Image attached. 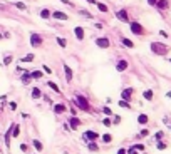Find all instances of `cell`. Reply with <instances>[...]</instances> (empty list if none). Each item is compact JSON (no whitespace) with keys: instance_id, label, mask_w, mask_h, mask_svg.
Returning a JSON list of instances; mask_svg holds the SVG:
<instances>
[{"instance_id":"6da1fadb","label":"cell","mask_w":171,"mask_h":154,"mask_svg":"<svg viewBox=\"0 0 171 154\" xmlns=\"http://www.w3.org/2000/svg\"><path fill=\"white\" fill-rule=\"evenodd\" d=\"M149 49H151V52L154 54V55H168L169 54V45L166 44H161V42H151L149 44Z\"/></svg>"},{"instance_id":"7a4b0ae2","label":"cell","mask_w":171,"mask_h":154,"mask_svg":"<svg viewBox=\"0 0 171 154\" xmlns=\"http://www.w3.org/2000/svg\"><path fill=\"white\" fill-rule=\"evenodd\" d=\"M70 102H72V106H76L77 109L84 111V112H91V106H89V101L84 97V96L77 94V96H76V97H74Z\"/></svg>"},{"instance_id":"3957f363","label":"cell","mask_w":171,"mask_h":154,"mask_svg":"<svg viewBox=\"0 0 171 154\" xmlns=\"http://www.w3.org/2000/svg\"><path fill=\"white\" fill-rule=\"evenodd\" d=\"M129 27H131V32H133L134 35H139V37H142V35L146 34L144 27H142L139 22H129Z\"/></svg>"},{"instance_id":"277c9868","label":"cell","mask_w":171,"mask_h":154,"mask_svg":"<svg viewBox=\"0 0 171 154\" xmlns=\"http://www.w3.org/2000/svg\"><path fill=\"white\" fill-rule=\"evenodd\" d=\"M99 139V134L96 131H86L82 134V141L87 144V142H96Z\"/></svg>"},{"instance_id":"5b68a950","label":"cell","mask_w":171,"mask_h":154,"mask_svg":"<svg viewBox=\"0 0 171 154\" xmlns=\"http://www.w3.org/2000/svg\"><path fill=\"white\" fill-rule=\"evenodd\" d=\"M44 44V39L40 37V34H35V32H32L30 34V45L34 49H39L40 45Z\"/></svg>"},{"instance_id":"8992f818","label":"cell","mask_w":171,"mask_h":154,"mask_svg":"<svg viewBox=\"0 0 171 154\" xmlns=\"http://www.w3.org/2000/svg\"><path fill=\"white\" fill-rule=\"evenodd\" d=\"M94 44L97 45L99 49H109L111 47V40H109L108 37H97L94 40Z\"/></svg>"},{"instance_id":"52a82bcc","label":"cell","mask_w":171,"mask_h":154,"mask_svg":"<svg viewBox=\"0 0 171 154\" xmlns=\"http://www.w3.org/2000/svg\"><path fill=\"white\" fill-rule=\"evenodd\" d=\"M133 94H134V89H133V87H126L123 92H121V99L129 102L131 99H133Z\"/></svg>"},{"instance_id":"ba28073f","label":"cell","mask_w":171,"mask_h":154,"mask_svg":"<svg viewBox=\"0 0 171 154\" xmlns=\"http://www.w3.org/2000/svg\"><path fill=\"white\" fill-rule=\"evenodd\" d=\"M116 17H117V19H119L121 20V22H131V20H129V15H127V10L126 9H121V10H117V12H116Z\"/></svg>"},{"instance_id":"9c48e42d","label":"cell","mask_w":171,"mask_h":154,"mask_svg":"<svg viewBox=\"0 0 171 154\" xmlns=\"http://www.w3.org/2000/svg\"><path fill=\"white\" fill-rule=\"evenodd\" d=\"M81 124H82V122H81V119H79L77 116H72V117L69 119V127H70V131H76V129L81 126Z\"/></svg>"},{"instance_id":"30bf717a","label":"cell","mask_w":171,"mask_h":154,"mask_svg":"<svg viewBox=\"0 0 171 154\" xmlns=\"http://www.w3.org/2000/svg\"><path fill=\"white\" fill-rule=\"evenodd\" d=\"M127 66H129V64H127L126 59H119L116 62V70H117V72H124V70L127 69Z\"/></svg>"},{"instance_id":"8fae6325","label":"cell","mask_w":171,"mask_h":154,"mask_svg":"<svg viewBox=\"0 0 171 154\" xmlns=\"http://www.w3.org/2000/svg\"><path fill=\"white\" fill-rule=\"evenodd\" d=\"M52 109H54L55 114H66V112H67V106H66L64 102L54 104V107H52Z\"/></svg>"},{"instance_id":"7c38bea8","label":"cell","mask_w":171,"mask_h":154,"mask_svg":"<svg viewBox=\"0 0 171 154\" xmlns=\"http://www.w3.org/2000/svg\"><path fill=\"white\" fill-rule=\"evenodd\" d=\"M52 17L57 19V20H69V15L64 13V12H59V10H54V12H52Z\"/></svg>"},{"instance_id":"4fadbf2b","label":"cell","mask_w":171,"mask_h":154,"mask_svg":"<svg viewBox=\"0 0 171 154\" xmlns=\"http://www.w3.org/2000/svg\"><path fill=\"white\" fill-rule=\"evenodd\" d=\"M30 97L34 99V101H37V99H40V97H42V91H40V87H32Z\"/></svg>"},{"instance_id":"5bb4252c","label":"cell","mask_w":171,"mask_h":154,"mask_svg":"<svg viewBox=\"0 0 171 154\" xmlns=\"http://www.w3.org/2000/svg\"><path fill=\"white\" fill-rule=\"evenodd\" d=\"M64 74H66V81H67V84H69V82H72V69H70L69 66H64Z\"/></svg>"},{"instance_id":"9a60e30c","label":"cell","mask_w":171,"mask_h":154,"mask_svg":"<svg viewBox=\"0 0 171 154\" xmlns=\"http://www.w3.org/2000/svg\"><path fill=\"white\" fill-rule=\"evenodd\" d=\"M74 35L77 40H84V28L82 27H76L74 28Z\"/></svg>"},{"instance_id":"2e32d148","label":"cell","mask_w":171,"mask_h":154,"mask_svg":"<svg viewBox=\"0 0 171 154\" xmlns=\"http://www.w3.org/2000/svg\"><path fill=\"white\" fill-rule=\"evenodd\" d=\"M10 134H12V137H19V134H20L19 124H12V126H10Z\"/></svg>"},{"instance_id":"e0dca14e","label":"cell","mask_w":171,"mask_h":154,"mask_svg":"<svg viewBox=\"0 0 171 154\" xmlns=\"http://www.w3.org/2000/svg\"><path fill=\"white\" fill-rule=\"evenodd\" d=\"M121 44H123L124 47H127V49H134V42L129 40V39H126V37H121Z\"/></svg>"},{"instance_id":"ac0fdd59","label":"cell","mask_w":171,"mask_h":154,"mask_svg":"<svg viewBox=\"0 0 171 154\" xmlns=\"http://www.w3.org/2000/svg\"><path fill=\"white\" fill-rule=\"evenodd\" d=\"M156 7H158L159 10H166L169 7V2L168 0H158V2H156Z\"/></svg>"},{"instance_id":"d6986e66","label":"cell","mask_w":171,"mask_h":154,"mask_svg":"<svg viewBox=\"0 0 171 154\" xmlns=\"http://www.w3.org/2000/svg\"><path fill=\"white\" fill-rule=\"evenodd\" d=\"M149 122V117L146 116V114H139V116H138V124H139V126H144V124H148Z\"/></svg>"},{"instance_id":"ffe728a7","label":"cell","mask_w":171,"mask_h":154,"mask_svg":"<svg viewBox=\"0 0 171 154\" xmlns=\"http://www.w3.org/2000/svg\"><path fill=\"white\" fill-rule=\"evenodd\" d=\"M20 81H22V84L28 85V84H30V81H32V77H30V72H24V76L20 77Z\"/></svg>"},{"instance_id":"44dd1931","label":"cell","mask_w":171,"mask_h":154,"mask_svg":"<svg viewBox=\"0 0 171 154\" xmlns=\"http://www.w3.org/2000/svg\"><path fill=\"white\" fill-rule=\"evenodd\" d=\"M40 17L47 20V19H51V17H52V12H51L49 9H42V10H40Z\"/></svg>"},{"instance_id":"7402d4cb","label":"cell","mask_w":171,"mask_h":154,"mask_svg":"<svg viewBox=\"0 0 171 154\" xmlns=\"http://www.w3.org/2000/svg\"><path fill=\"white\" fill-rule=\"evenodd\" d=\"M34 59H35L34 54H27L25 57H22V59H20V62H22V64H28V62H32Z\"/></svg>"},{"instance_id":"603a6c76","label":"cell","mask_w":171,"mask_h":154,"mask_svg":"<svg viewBox=\"0 0 171 154\" xmlns=\"http://www.w3.org/2000/svg\"><path fill=\"white\" fill-rule=\"evenodd\" d=\"M142 97H144L146 101H153V91L151 89H146V91L142 92Z\"/></svg>"},{"instance_id":"cb8c5ba5","label":"cell","mask_w":171,"mask_h":154,"mask_svg":"<svg viewBox=\"0 0 171 154\" xmlns=\"http://www.w3.org/2000/svg\"><path fill=\"white\" fill-rule=\"evenodd\" d=\"M96 5H97L99 12H102V13L109 12V9H108V5H106V3H101V2H96Z\"/></svg>"},{"instance_id":"d4e9b609","label":"cell","mask_w":171,"mask_h":154,"mask_svg":"<svg viewBox=\"0 0 171 154\" xmlns=\"http://www.w3.org/2000/svg\"><path fill=\"white\" fill-rule=\"evenodd\" d=\"M156 149H158V151H165V149H168V144H166L165 141H158L156 142Z\"/></svg>"},{"instance_id":"484cf974","label":"cell","mask_w":171,"mask_h":154,"mask_svg":"<svg viewBox=\"0 0 171 154\" xmlns=\"http://www.w3.org/2000/svg\"><path fill=\"white\" fill-rule=\"evenodd\" d=\"M12 62H13V55H10V54H9V55L3 57V66H5V67H9Z\"/></svg>"},{"instance_id":"4316f807","label":"cell","mask_w":171,"mask_h":154,"mask_svg":"<svg viewBox=\"0 0 171 154\" xmlns=\"http://www.w3.org/2000/svg\"><path fill=\"white\" fill-rule=\"evenodd\" d=\"M87 149H89L91 152H97V151H99V146L96 144V142H87Z\"/></svg>"},{"instance_id":"83f0119b","label":"cell","mask_w":171,"mask_h":154,"mask_svg":"<svg viewBox=\"0 0 171 154\" xmlns=\"http://www.w3.org/2000/svg\"><path fill=\"white\" fill-rule=\"evenodd\" d=\"M47 85H49V87H51V89H52V91H54V92H57V94H60V89H59V85H57L55 82L49 81V82H47Z\"/></svg>"},{"instance_id":"f1b7e54d","label":"cell","mask_w":171,"mask_h":154,"mask_svg":"<svg viewBox=\"0 0 171 154\" xmlns=\"http://www.w3.org/2000/svg\"><path fill=\"white\" fill-rule=\"evenodd\" d=\"M32 144H34V148L37 149V151H42V149H44V144H42L39 139H34V141H32Z\"/></svg>"},{"instance_id":"f546056e","label":"cell","mask_w":171,"mask_h":154,"mask_svg":"<svg viewBox=\"0 0 171 154\" xmlns=\"http://www.w3.org/2000/svg\"><path fill=\"white\" fill-rule=\"evenodd\" d=\"M10 141H12V134H10V129H7V132H5V146L7 148H10Z\"/></svg>"},{"instance_id":"4dcf8cb0","label":"cell","mask_w":171,"mask_h":154,"mask_svg":"<svg viewBox=\"0 0 171 154\" xmlns=\"http://www.w3.org/2000/svg\"><path fill=\"white\" fill-rule=\"evenodd\" d=\"M44 74H42V70H34V72H30V77L32 79H35V81H39Z\"/></svg>"},{"instance_id":"1f68e13d","label":"cell","mask_w":171,"mask_h":154,"mask_svg":"<svg viewBox=\"0 0 171 154\" xmlns=\"http://www.w3.org/2000/svg\"><path fill=\"white\" fill-rule=\"evenodd\" d=\"M55 40H57V44H59L62 49H66V47H67V40H66V39H62V37H57Z\"/></svg>"},{"instance_id":"d6a6232c","label":"cell","mask_w":171,"mask_h":154,"mask_svg":"<svg viewBox=\"0 0 171 154\" xmlns=\"http://www.w3.org/2000/svg\"><path fill=\"white\" fill-rule=\"evenodd\" d=\"M101 139H102V142H106V144H109V142L112 141V136L106 132V134H102V137H101Z\"/></svg>"},{"instance_id":"836d02e7","label":"cell","mask_w":171,"mask_h":154,"mask_svg":"<svg viewBox=\"0 0 171 154\" xmlns=\"http://www.w3.org/2000/svg\"><path fill=\"white\" fill-rule=\"evenodd\" d=\"M146 136H149V129H142V131L136 136V137H138V139H141V137H146Z\"/></svg>"},{"instance_id":"e575fe53","label":"cell","mask_w":171,"mask_h":154,"mask_svg":"<svg viewBox=\"0 0 171 154\" xmlns=\"http://www.w3.org/2000/svg\"><path fill=\"white\" fill-rule=\"evenodd\" d=\"M117 104H119L121 107H124V109H131V104L127 102V101H123V99H121V101L117 102Z\"/></svg>"},{"instance_id":"d590c367","label":"cell","mask_w":171,"mask_h":154,"mask_svg":"<svg viewBox=\"0 0 171 154\" xmlns=\"http://www.w3.org/2000/svg\"><path fill=\"white\" fill-rule=\"evenodd\" d=\"M102 112H104L106 116H114L112 111H111V107H109V106H104V107H102Z\"/></svg>"},{"instance_id":"8d00e7d4","label":"cell","mask_w":171,"mask_h":154,"mask_svg":"<svg viewBox=\"0 0 171 154\" xmlns=\"http://www.w3.org/2000/svg\"><path fill=\"white\" fill-rule=\"evenodd\" d=\"M163 137H165V132H163V131H158L154 134V139H156V141H163Z\"/></svg>"},{"instance_id":"74e56055","label":"cell","mask_w":171,"mask_h":154,"mask_svg":"<svg viewBox=\"0 0 171 154\" xmlns=\"http://www.w3.org/2000/svg\"><path fill=\"white\" fill-rule=\"evenodd\" d=\"M102 124H104L106 127H109V126H111V124H112V121L109 119V116H108V117H104V119H102Z\"/></svg>"},{"instance_id":"f35d334b","label":"cell","mask_w":171,"mask_h":154,"mask_svg":"<svg viewBox=\"0 0 171 154\" xmlns=\"http://www.w3.org/2000/svg\"><path fill=\"white\" fill-rule=\"evenodd\" d=\"M15 7L19 10H25L27 9V5H25V3H22V2H15Z\"/></svg>"},{"instance_id":"ab89813d","label":"cell","mask_w":171,"mask_h":154,"mask_svg":"<svg viewBox=\"0 0 171 154\" xmlns=\"http://www.w3.org/2000/svg\"><path fill=\"white\" fill-rule=\"evenodd\" d=\"M20 151H22V152H28V144L22 142V144H20Z\"/></svg>"},{"instance_id":"60d3db41","label":"cell","mask_w":171,"mask_h":154,"mask_svg":"<svg viewBox=\"0 0 171 154\" xmlns=\"http://www.w3.org/2000/svg\"><path fill=\"white\" fill-rule=\"evenodd\" d=\"M134 149H136V151H144V144H134Z\"/></svg>"},{"instance_id":"b9f144b4","label":"cell","mask_w":171,"mask_h":154,"mask_svg":"<svg viewBox=\"0 0 171 154\" xmlns=\"http://www.w3.org/2000/svg\"><path fill=\"white\" fill-rule=\"evenodd\" d=\"M81 15L87 17V19H91V17H92V15H91V13H89V12H87V10H81Z\"/></svg>"},{"instance_id":"7bdbcfd3","label":"cell","mask_w":171,"mask_h":154,"mask_svg":"<svg viewBox=\"0 0 171 154\" xmlns=\"http://www.w3.org/2000/svg\"><path fill=\"white\" fill-rule=\"evenodd\" d=\"M127 154H138V151L134 149V146H131V148L127 149Z\"/></svg>"},{"instance_id":"ee69618b","label":"cell","mask_w":171,"mask_h":154,"mask_svg":"<svg viewBox=\"0 0 171 154\" xmlns=\"http://www.w3.org/2000/svg\"><path fill=\"white\" fill-rule=\"evenodd\" d=\"M114 124H119L121 122V116H114V121H112Z\"/></svg>"},{"instance_id":"f6af8a7d","label":"cell","mask_w":171,"mask_h":154,"mask_svg":"<svg viewBox=\"0 0 171 154\" xmlns=\"http://www.w3.org/2000/svg\"><path fill=\"white\" fill-rule=\"evenodd\" d=\"M9 106H10V109H12V111H15V109H17V102H13V101L10 102Z\"/></svg>"},{"instance_id":"bcb514c9","label":"cell","mask_w":171,"mask_h":154,"mask_svg":"<svg viewBox=\"0 0 171 154\" xmlns=\"http://www.w3.org/2000/svg\"><path fill=\"white\" fill-rule=\"evenodd\" d=\"M60 2H62V3H66V5H70V7H72V5H74V3H72V2H70V0H60Z\"/></svg>"},{"instance_id":"7dc6e473","label":"cell","mask_w":171,"mask_h":154,"mask_svg":"<svg viewBox=\"0 0 171 154\" xmlns=\"http://www.w3.org/2000/svg\"><path fill=\"white\" fill-rule=\"evenodd\" d=\"M117 154H127V149L121 148V149H119V151H117Z\"/></svg>"},{"instance_id":"c3c4849f","label":"cell","mask_w":171,"mask_h":154,"mask_svg":"<svg viewBox=\"0 0 171 154\" xmlns=\"http://www.w3.org/2000/svg\"><path fill=\"white\" fill-rule=\"evenodd\" d=\"M156 2H158V0H148V3H149L151 7H156Z\"/></svg>"},{"instance_id":"681fc988","label":"cell","mask_w":171,"mask_h":154,"mask_svg":"<svg viewBox=\"0 0 171 154\" xmlns=\"http://www.w3.org/2000/svg\"><path fill=\"white\" fill-rule=\"evenodd\" d=\"M159 35H161V37H165V39H166V37H168V34H166V32H165V30H159Z\"/></svg>"},{"instance_id":"f907efd6","label":"cell","mask_w":171,"mask_h":154,"mask_svg":"<svg viewBox=\"0 0 171 154\" xmlns=\"http://www.w3.org/2000/svg\"><path fill=\"white\" fill-rule=\"evenodd\" d=\"M87 3H92V5H96V0H86Z\"/></svg>"},{"instance_id":"816d5d0a","label":"cell","mask_w":171,"mask_h":154,"mask_svg":"<svg viewBox=\"0 0 171 154\" xmlns=\"http://www.w3.org/2000/svg\"><path fill=\"white\" fill-rule=\"evenodd\" d=\"M166 97H169V99H171V91L168 92V94H166Z\"/></svg>"},{"instance_id":"f5cc1de1","label":"cell","mask_w":171,"mask_h":154,"mask_svg":"<svg viewBox=\"0 0 171 154\" xmlns=\"http://www.w3.org/2000/svg\"><path fill=\"white\" fill-rule=\"evenodd\" d=\"M168 62H169V64H171V59H168Z\"/></svg>"},{"instance_id":"db71d44e","label":"cell","mask_w":171,"mask_h":154,"mask_svg":"<svg viewBox=\"0 0 171 154\" xmlns=\"http://www.w3.org/2000/svg\"><path fill=\"white\" fill-rule=\"evenodd\" d=\"M0 154H2V148H0Z\"/></svg>"},{"instance_id":"11a10c76","label":"cell","mask_w":171,"mask_h":154,"mask_svg":"<svg viewBox=\"0 0 171 154\" xmlns=\"http://www.w3.org/2000/svg\"><path fill=\"white\" fill-rule=\"evenodd\" d=\"M0 39H2V34H0Z\"/></svg>"},{"instance_id":"9f6ffc18","label":"cell","mask_w":171,"mask_h":154,"mask_svg":"<svg viewBox=\"0 0 171 154\" xmlns=\"http://www.w3.org/2000/svg\"><path fill=\"white\" fill-rule=\"evenodd\" d=\"M169 129H171V126H169Z\"/></svg>"}]
</instances>
